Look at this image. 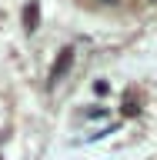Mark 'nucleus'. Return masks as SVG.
I'll return each mask as SVG.
<instances>
[{"mask_svg":"<svg viewBox=\"0 0 157 160\" xmlns=\"http://www.w3.org/2000/svg\"><path fill=\"white\" fill-rule=\"evenodd\" d=\"M74 67V47H64L57 53V60H54V67H50V73H47V83L50 87H57L60 80H64V73Z\"/></svg>","mask_w":157,"mask_h":160,"instance_id":"f257e3e1","label":"nucleus"},{"mask_svg":"<svg viewBox=\"0 0 157 160\" xmlns=\"http://www.w3.org/2000/svg\"><path fill=\"white\" fill-rule=\"evenodd\" d=\"M37 20H40L37 3H27V7H24V27H27V30H37Z\"/></svg>","mask_w":157,"mask_h":160,"instance_id":"f03ea898","label":"nucleus"},{"mask_svg":"<svg viewBox=\"0 0 157 160\" xmlns=\"http://www.w3.org/2000/svg\"><path fill=\"white\" fill-rule=\"evenodd\" d=\"M120 110H124V113H127V117H137V113H140V107H137V100H127V103H124V107H120Z\"/></svg>","mask_w":157,"mask_h":160,"instance_id":"7ed1b4c3","label":"nucleus"},{"mask_svg":"<svg viewBox=\"0 0 157 160\" xmlns=\"http://www.w3.org/2000/svg\"><path fill=\"white\" fill-rule=\"evenodd\" d=\"M107 80H94V93H97V97H107Z\"/></svg>","mask_w":157,"mask_h":160,"instance_id":"20e7f679","label":"nucleus"},{"mask_svg":"<svg viewBox=\"0 0 157 160\" xmlns=\"http://www.w3.org/2000/svg\"><path fill=\"white\" fill-rule=\"evenodd\" d=\"M150 3H154V7H157V0H150Z\"/></svg>","mask_w":157,"mask_h":160,"instance_id":"39448f33","label":"nucleus"}]
</instances>
